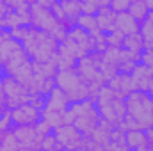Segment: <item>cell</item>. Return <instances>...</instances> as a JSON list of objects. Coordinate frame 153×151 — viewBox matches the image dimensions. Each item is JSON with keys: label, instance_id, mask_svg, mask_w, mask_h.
I'll return each mask as SVG.
<instances>
[{"label": "cell", "instance_id": "obj_1", "mask_svg": "<svg viewBox=\"0 0 153 151\" xmlns=\"http://www.w3.org/2000/svg\"><path fill=\"white\" fill-rule=\"evenodd\" d=\"M126 115L132 117L141 130H146L152 126V114H153V98L150 93L134 91L125 98Z\"/></svg>", "mask_w": 153, "mask_h": 151}, {"label": "cell", "instance_id": "obj_2", "mask_svg": "<svg viewBox=\"0 0 153 151\" xmlns=\"http://www.w3.org/2000/svg\"><path fill=\"white\" fill-rule=\"evenodd\" d=\"M57 89H61L70 103H80L89 100V85L82 80V76L75 70H66V71H57L55 75Z\"/></svg>", "mask_w": 153, "mask_h": 151}, {"label": "cell", "instance_id": "obj_3", "mask_svg": "<svg viewBox=\"0 0 153 151\" xmlns=\"http://www.w3.org/2000/svg\"><path fill=\"white\" fill-rule=\"evenodd\" d=\"M11 130H13L14 137L18 139L22 150H34V151L41 150L43 137L36 132L34 126H13Z\"/></svg>", "mask_w": 153, "mask_h": 151}, {"label": "cell", "instance_id": "obj_4", "mask_svg": "<svg viewBox=\"0 0 153 151\" xmlns=\"http://www.w3.org/2000/svg\"><path fill=\"white\" fill-rule=\"evenodd\" d=\"M11 121H13V126H36L41 121V112L36 110L32 105L25 103L11 110Z\"/></svg>", "mask_w": 153, "mask_h": 151}, {"label": "cell", "instance_id": "obj_5", "mask_svg": "<svg viewBox=\"0 0 153 151\" xmlns=\"http://www.w3.org/2000/svg\"><path fill=\"white\" fill-rule=\"evenodd\" d=\"M71 103L68 100V96L61 91V89H53L48 96H46V110H52V112L57 114H64L66 110H70Z\"/></svg>", "mask_w": 153, "mask_h": 151}, {"label": "cell", "instance_id": "obj_6", "mask_svg": "<svg viewBox=\"0 0 153 151\" xmlns=\"http://www.w3.org/2000/svg\"><path fill=\"white\" fill-rule=\"evenodd\" d=\"M96 21H98V29L102 34H111L116 30V14L111 11L109 5H102L98 14H96Z\"/></svg>", "mask_w": 153, "mask_h": 151}, {"label": "cell", "instance_id": "obj_7", "mask_svg": "<svg viewBox=\"0 0 153 151\" xmlns=\"http://www.w3.org/2000/svg\"><path fill=\"white\" fill-rule=\"evenodd\" d=\"M141 23L135 21L128 13H121L116 14V30L121 32L123 36H132V34H139Z\"/></svg>", "mask_w": 153, "mask_h": 151}, {"label": "cell", "instance_id": "obj_8", "mask_svg": "<svg viewBox=\"0 0 153 151\" xmlns=\"http://www.w3.org/2000/svg\"><path fill=\"white\" fill-rule=\"evenodd\" d=\"M144 41L141 38V34H132V36H125L123 39V50L132 53L134 57H141L143 50H144Z\"/></svg>", "mask_w": 153, "mask_h": 151}, {"label": "cell", "instance_id": "obj_9", "mask_svg": "<svg viewBox=\"0 0 153 151\" xmlns=\"http://www.w3.org/2000/svg\"><path fill=\"white\" fill-rule=\"evenodd\" d=\"M76 27H80L82 30H85L89 36L96 38L100 36V29H98V21H96V16H91V14H80L76 18Z\"/></svg>", "mask_w": 153, "mask_h": 151}, {"label": "cell", "instance_id": "obj_10", "mask_svg": "<svg viewBox=\"0 0 153 151\" xmlns=\"http://www.w3.org/2000/svg\"><path fill=\"white\" fill-rule=\"evenodd\" d=\"M139 34L144 41L146 48H153V13H148V18L141 23Z\"/></svg>", "mask_w": 153, "mask_h": 151}, {"label": "cell", "instance_id": "obj_11", "mask_svg": "<svg viewBox=\"0 0 153 151\" xmlns=\"http://www.w3.org/2000/svg\"><path fill=\"white\" fill-rule=\"evenodd\" d=\"M128 14H130L135 21L143 23V21L148 18V7H146V2H144V0H134V2H130Z\"/></svg>", "mask_w": 153, "mask_h": 151}, {"label": "cell", "instance_id": "obj_12", "mask_svg": "<svg viewBox=\"0 0 153 151\" xmlns=\"http://www.w3.org/2000/svg\"><path fill=\"white\" fill-rule=\"evenodd\" d=\"M61 5H62V11H64L66 18H70V20H75L76 21V18L82 14L80 2H76V0H62Z\"/></svg>", "mask_w": 153, "mask_h": 151}, {"label": "cell", "instance_id": "obj_13", "mask_svg": "<svg viewBox=\"0 0 153 151\" xmlns=\"http://www.w3.org/2000/svg\"><path fill=\"white\" fill-rule=\"evenodd\" d=\"M20 142L14 137L13 130H9L4 137H2V144H0V151H20Z\"/></svg>", "mask_w": 153, "mask_h": 151}, {"label": "cell", "instance_id": "obj_14", "mask_svg": "<svg viewBox=\"0 0 153 151\" xmlns=\"http://www.w3.org/2000/svg\"><path fill=\"white\" fill-rule=\"evenodd\" d=\"M41 119L43 121H46L53 130L55 128H59V126H62V114H57V112H52V110H43L41 112Z\"/></svg>", "mask_w": 153, "mask_h": 151}, {"label": "cell", "instance_id": "obj_15", "mask_svg": "<svg viewBox=\"0 0 153 151\" xmlns=\"http://www.w3.org/2000/svg\"><path fill=\"white\" fill-rule=\"evenodd\" d=\"M9 32H11V38L16 39L18 43H23L27 36H29V32H30V27H25V25H18V27H13V29H9Z\"/></svg>", "mask_w": 153, "mask_h": 151}, {"label": "cell", "instance_id": "obj_16", "mask_svg": "<svg viewBox=\"0 0 153 151\" xmlns=\"http://www.w3.org/2000/svg\"><path fill=\"white\" fill-rule=\"evenodd\" d=\"M80 9H82V14L96 16L98 11H100V2H96V0H85V2H80Z\"/></svg>", "mask_w": 153, "mask_h": 151}, {"label": "cell", "instance_id": "obj_17", "mask_svg": "<svg viewBox=\"0 0 153 151\" xmlns=\"http://www.w3.org/2000/svg\"><path fill=\"white\" fill-rule=\"evenodd\" d=\"M123 39H125V36L121 32L114 30V32H111V34L105 36V43L111 48H123Z\"/></svg>", "mask_w": 153, "mask_h": 151}, {"label": "cell", "instance_id": "obj_18", "mask_svg": "<svg viewBox=\"0 0 153 151\" xmlns=\"http://www.w3.org/2000/svg\"><path fill=\"white\" fill-rule=\"evenodd\" d=\"M29 105H32L36 110L43 112L46 109V96L41 94V93H36V94H30V100H29Z\"/></svg>", "mask_w": 153, "mask_h": 151}, {"label": "cell", "instance_id": "obj_19", "mask_svg": "<svg viewBox=\"0 0 153 151\" xmlns=\"http://www.w3.org/2000/svg\"><path fill=\"white\" fill-rule=\"evenodd\" d=\"M109 7L114 14H121V13H128L130 9V0H112L109 2Z\"/></svg>", "mask_w": 153, "mask_h": 151}, {"label": "cell", "instance_id": "obj_20", "mask_svg": "<svg viewBox=\"0 0 153 151\" xmlns=\"http://www.w3.org/2000/svg\"><path fill=\"white\" fill-rule=\"evenodd\" d=\"M139 64H143V66L148 68V70H153V48H144V50H143Z\"/></svg>", "mask_w": 153, "mask_h": 151}, {"label": "cell", "instance_id": "obj_21", "mask_svg": "<svg viewBox=\"0 0 153 151\" xmlns=\"http://www.w3.org/2000/svg\"><path fill=\"white\" fill-rule=\"evenodd\" d=\"M41 150H57V139H55V135L53 133H50V135H46V137H43V142H41Z\"/></svg>", "mask_w": 153, "mask_h": 151}, {"label": "cell", "instance_id": "obj_22", "mask_svg": "<svg viewBox=\"0 0 153 151\" xmlns=\"http://www.w3.org/2000/svg\"><path fill=\"white\" fill-rule=\"evenodd\" d=\"M34 128H36V132H38L41 137H46V135L53 133V128H52V126H50V124H48L46 121H43V119L39 121V123L36 124V126H34Z\"/></svg>", "mask_w": 153, "mask_h": 151}, {"label": "cell", "instance_id": "obj_23", "mask_svg": "<svg viewBox=\"0 0 153 151\" xmlns=\"http://www.w3.org/2000/svg\"><path fill=\"white\" fill-rule=\"evenodd\" d=\"M111 142L112 144H125V132L119 126H116L111 132Z\"/></svg>", "mask_w": 153, "mask_h": 151}, {"label": "cell", "instance_id": "obj_24", "mask_svg": "<svg viewBox=\"0 0 153 151\" xmlns=\"http://www.w3.org/2000/svg\"><path fill=\"white\" fill-rule=\"evenodd\" d=\"M146 2V7H148V13H153V0H144Z\"/></svg>", "mask_w": 153, "mask_h": 151}, {"label": "cell", "instance_id": "obj_25", "mask_svg": "<svg viewBox=\"0 0 153 151\" xmlns=\"http://www.w3.org/2000/svg\"><path fill=\"white\" fill-rule=\"evenodd\" d=\"M0 94H4V91H2V78H0Z\"/></svg>", "mask_w": 153, "mask_h": 151}, {"label": "cell", "instance_id": "obj_26", "mask_svg": "<svg viewBox=\"0 0 153 151\" xmlns=\"http://www.w3.org/2000/svg\"><path fill=\"white\" fill-rule=\"evenodd\" d=\"M4 135H5V133H4ZM4 135H0V144H2V137H4Z\"/></svg>", "mask_w": 153, "mask_h": 151}, {"label": "cell", "instance_id": "obj_27", "mask_svg": "<svg viewBox=\"0 0 153 151\" xmlns=\"http://www.w3.org/2000/svg\"><path fill=\"white\" fill-rule=\"evenodd\" d=\"M39 151H46V150H39ZM50 151H57V150H50Z\"/></svg>", "mask_w": 153, "mask_h": 151}, {"label": "cell", "instance_id": "obj_28", "mask_svg": "<svg viewBox=\"0 0 153 151\" xmlns=\"http://www.w3.org/2000/svg\"><path fill=\"white\" fill-rule=\"evenodd\" d=\"M20 151H34V150H20Z\"/></svg>", "mask_w": 153, "mask_h": 151}, {"label": "cell", "instance_id": "obj_29", "mask_svg": "<svg viewBox=\"0 0 153 151\" xmlns=\"http://www.w3.org/2000/svg\"><path fill=\"white\" fill-rule=\"evenodd\" d=\"M152 126H153V114H152Z\"/></svg>", "mask_w": 153, "mask_h": 151}]
</instances>
